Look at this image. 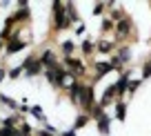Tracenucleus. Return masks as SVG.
Wrapping results in <instances>:
<instances>
[{"label": "nucleus", "instance_id": "f257e3e1", "mask_svg": "<svg viewBox=\"0 0 151 136\" xmlns=\"http://www.w3.org/2000/svg\"><path fill=\"white\" fill-rule=\"evenodd\" d=\"M118 31H120V36H124V33L129 31V20H122L120 23V27H118Z\"/></svg>", "mask_w": 151, "mask_h": 136}, {"label": "nucleus", "instance_id": "f03ea898", "mask_svg": "<svg viewBox=\"0 0 151 136\" xmlns=\"http://www.w3.org/2000/svg\"><path fill=\"white\" fill-rule=\"evenodd\" d=\"M42 63H45V65H49V67H51V65H53V54H51V52H47V54L42 56Z\"/></svg>", "mask_w": 151, "mask_h": 136}, {"label": "nucleus", "instance_id": "7ed1b4c3", "mask_svg": "<svg viewBox=\"0 0 151 136\" xmlns=\"http://www.w3.org/2000/svg\"><path fill=\"white\" fill-rule=\"evenodd\" d=\"M20 47H22V42L16 40V42H11V45H9V52H16V49H20Z\"/></svg>", "mask_w": 151, "mask_h": 136}, {"label": "nucleus", "instance_id": "20e7f679", "mask_svg": "<svg viewBox=\"0 0 151 136\" xmlns=\"http://www.w3.org/2000/svg\"><path fill=\"white\" fill-rule=\"evenodd\" d=\"M111 47H113L111 42H102V45H100V49H102V52H109V49H111Z\"/></svg>", "mask_w": 151, "mask_h": 136}]
</instances>
